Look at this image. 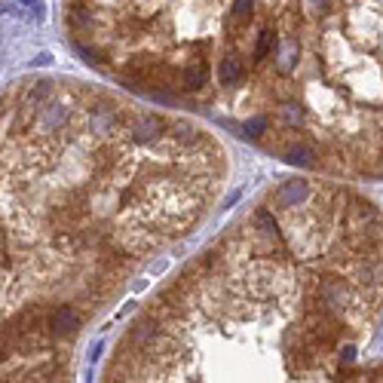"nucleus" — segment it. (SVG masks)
I'll list each match as a JSON object with an SVG mask.
<instances>
[{
	"label": "nucleus",
	"mask_w": 383,
	"mask_h": 383,
	"mask_svg": "<svg viewBox=\"0 0 383 383\" xmlns=\"http://www.w3.org/2000/svg\"><path fill=\"white\" fill-rule=\"evenodd\" d=\"M316 301H319V307L328 310V313L343 316L353 307V292H349L347 282L338 279V276H325V279L316 282Z\"/></svg>",
	"instance_id": "f257e3e1"
},
{
	"label": "nucleus",
	"mask_w": 383,
	"mask_h": 383,
	"mask_svg": "<svg viewBox=\"0 0 383 383\" xmlns=\"http://www.w3.org/2000/svg\"><path fill=\"white\" fill-rule=\"evenodd\" d=\"M166 120L163 117H156V114H138V117H132V123H129V141H135V144H154V141H160L163 138V132H166Z\"/></svg>",
	"instance_id": "f03ea898"
},
{
	"label": "nucleus",
	"mask_w": 383,
	"mask_h": 383,
	"mask_svg": "<svg viewBox=\"0 0 383 383\" xmlns=\"http://www.w3.org/2000/svg\"><path fill=\"white\" fill-rule=\"evenodd\" d=\"M77 328H80V313L71 303H58L52 313H46V334H52V338H71V334H77Z\"/></svg>",
	"instance_id": "7ed1b4c3"
},
{
	"label": "nucleus",
	"mask_w": 383,
	"mask_h": 383,
	"mask_svg": "<svg viewBox=\"0 0 383 383\" xmlns=\"http://www.w3.org/2000/svg\"><path fill=\"white\" fill-rule=\"evenodd\" d=\"M252 227L257 230V236H261L270 248L279 252V257L286 255V246H282V230H279V224H276V218L270 215V209H257L255 218H252Z\"/></svg>",
	"instance_id": "20e7f679"
},
{
	"label": "nucleus",
	"mask_w": 383,
	"mask_h": 383,
	"mask_svg": "<svg viewBox=\"0 0 383 383\" xmlns=\"http://www.w3.org/2000/svg\"><path fill=\"white\" fill-rule=\"evenodd\" d=\"M310 196V181L303 178H294V181H282L273 194V202L279 209H292V206H303Z\"/></svg>",
	"instance_id": "39448f33"
},
{
	"label": "nucleus",
	"mask_w": 383,
	"mask_h": 383,
	"mask_svg": "<svg viewBox=\"0 0 383 383\" xmlns=\"http://www.w3.org/2000/svg\"><path fill=\"white\" fill-rule=\"evenodd\" d=\"M206 80H209V62L202 56H196L194 62L178 74V89L181 92H196V89L206 86Z\"/></svg>",
	"instance_id": "423d86ee"
},
{
	"label": "nucleus",
	"mask_w": 383,
	"mask_h": 383,
	"mask_svg": "<svg viewBox=\"0 0 383 383\" xmlns=\"http://www.w3.org/2000/svg\"><path fill=\"white\" fill-rule=\"evenodd\" d=\"M40 126L46 129V132H58L62 126H68V120H71V108L65 102H46L40 104Z\"/></svg>",
	"instance_id": "0eeeda50"
},
{
	"label": "nucleus",
	"mask_w": 383,
	"mask_h": 383,
	"mask_svg": "<svg viewBox=\"0 0 383 383\" xmlns=\"http://www.w3.org/2000/svg\"><path fill=\"white\" fill-rule=\"evenodd\" d=\"M160 334L163 332H160V322H156V313H148L132 325L129 338H132V343H138V347H148V343H154Z\"/></svg>",
	"instance_id": "6e6552de"
},
{
	"label": "nucleus",
	"mask_w": 383,
	"mask_h": 383,
	"mask_svg": "<svg viewBox=\"0 0 383 383\" xmlns=\"http://www.w3.org/2000/svg\"><path fill=\"white\" fill-rule=\"evenodd\" d=\"M242 74H246V68H242L240 56H224L218 62V80H221V86H240Z\"/></svg>",
	"instance_id": "1a4fd4ad"
},
{
	"label": "nucleus",
	"mask_w": 383,
	"mask_h": 383,
	"mask_svg": "<svg viewBox=\"0 0 383 383\" xmlns=\"http://www.w3.org/2000/svg\"><path fill=\"white\" fill-rule=\"evenodd\" d=\"M89 126L92 132H114L117 126H120V111H114V108H92L89 111Z\"/></svg>",
	"instance_id": "9d476101"
},
{
	"label": "nucleus",
	"mask_w": 383,
	"mask_h": 383,
	"mask_svg": "<svg viewBox=\"0 0 383 383\" xmlns=\"http://www.w3.org/2000/svg\"><path fill=\"white\" fill-rule=\"evenodd\" d=\"M52 92H56V86H52V80H34L25 89V95H22V108H28V111H37L40 104L46 102V98H52Z\"/></svg>",
	"instance_id": "9b49d317"
},
{
	"label": "nucleus",
	"mask_w": 383,
	"mask_h": 383,
	"mask_svg": "<svg viewBox=\"0 0 383 383\" xmlns=\"http://www.w3.org/2000/svg\"><path fill=\"white\" fill-rule=\"evenodd\" d=\"M316 156H319V150L310 141H294L286 148V160L294 163V166H316V163H319Z\"/></svg>",
	"instance_id": "f8f14e48"
},
{
	"label": "nucleus",
	"mask_w": 383,
	"mask_h": 383,
	"mask_svg": "<svg viewBox=\"0 0 383 383\" xmlns=\"http://www.w3.org/2000/svg\"><path fill=\"white\" fill-rule=\"evenodd\" d=\"M276 56H279L276 68H279L282 74H288V71L298 65V37L286 34V40H279V46H276Z\"/></svg>",
	"instance_id": "ddd939ff"
},
{
	"label": "nucleus",
	"mask_w": 383,
	"mask_h": 383,
	"mask_svg": "<svg viewBox=\"0 0 383 383\" xmlns=\"http://www.w3.org/2000/svg\"><path fill=\"white\" fill-rule=\"evenodd\" d=\"M276 46H279V34H276V28H261V34H257V43H255V62H267L270 56L276 52Z\"/></svg>",
	"instance_id": "4468645a"
},
{
	"label": "nucleus",
	"mask_w": 383,
	"mask_h": 383,
	"mask_svg": "<svg viewBox=\"0 0 383 383\" xmlns=\"http://www.w3.org/2000/svg\"><path fill=\"white\" fill-rule=\"evenodd\" d=\"M172 138H175L178 144H184V148H194V144L202 141V132L196 129L194 123L178 120V123H172Z\"/></svg>",
	"instance_id": "2eb2a0df"
},
{
	"label": "nucleus",
	"mask_w": 383,
	"mask_h": 383,
	"mask_svg": "<svg viewBox=\"0 0 383 383\" xmlns=\"http://www.w3.org/2000/svg\"><path fill=\"white\" fill-rule=\"evenodd\" d=\"M95 12L89 10V6H83V3H71V10H68V25L74 31H89L92 25H95Z\"/></svg>",
	"instance_id": "dca6fc26"
},
{
	"label": "nucleus",
	"mask_w": 383,
	"mask_h": 383,
	"mask_svg": "<svg viewBox=\"0 0 383 383\" xmlns=\"http://www.w3.org/2000/svg\"><path fill=\"white\" fill-rule=\"evenodd\" d=\"M252 10H255V0H233V12H230V25L240 28L252 19Z\"/></svg>",
	"instance_id": "f3484780"
},
{
	"label": "nucleus",
	"mask_w": 383,
	"mask_h": 383,
	"mask_svg": "<svg viewBox=\"0 0 383 383\" xmlns=\"http://www.w3.org/2000/svg\"><path fill=\"white\" fill-rule=\"evenodd\" d=\"M279 114H282V120H286V126H303V111H301V104H294V102H286L279 108Z\"/></svg>",
	"instance_id": "a211bd4d"
},
{
	"label": "nucleus",
	"mask_w": 383,
	"mask_h": 383,
	"mask_svg": "<svg viewBox=\"0 0 383 383\" xmlns=\"http://www.w3.org/2000/svg\"><path fill=\"white\" fill-rule=\"evenodd\" d=\"M270 129V120H267V117H252V120H248L246 123V126H242V135H252V138H261L264 135V132H267Z\"/></svg>",
	"instance_id": "6ab92c4d"
},
{
	"label": "nucleus",
	"mask_w": 383,
	"mask_h": 383,
	"mask_svg": "<svg viewBox=\"0 0 383 383\" xmlns=\"http://www.w3.org/2000/svg\"><path fill=\"white\" fill-rule=\"evenodd\" d=\"M303 3H307V10H310V12L322 16L325 10H332V3H334V0H303Z\"/></svg>",
	"instance_id": "aec40b11"
},
{
	"label": "nucleus",
	"mask_w": 383,
	"mask_h": 383,
	"mask_svg": "<svg viewBox=\"0 0 383 383\" xmlns=\"http://www.w3.org/2000/svg\"><path fill=\"white\" fill-rule=\"evenodd\" d=\"M353 359H356V349H353V347H343V349H340V362H347V365H349Z\"/></svg>",
	"instance_id": "412c9836"
},
{
	"label": "nucleus",
	"mask_w": 383,
	"mask_h": 383,
	"mask_svg": "<svg viewBox=\"0 0 383 383\" xmlns=\"http://www.w3.org/2000/svg\"><path fill=\"white\" fill-rule=\"evenodd\" d=\"M240 196H242V190H233V194L227 196V200H224V209H230V206H236V202H240Z\"/></svg>",
	"instance_id": "4be33fe9"
},
{
	"label": "nucleus",
	"mask_w": 383,
	"mask_h": 383,
	"mask_svg": "<svg viewBox=\"0 0 383 383\" xmlns=\"http://www.w3.org/2000/svg\"><path fill=\"white\" fill-rule=\"evenodd\" d=\"M25 3H31V0H25Z\"/></svg>",
	"instance_id": "5701e85b"
}]
</instances>
